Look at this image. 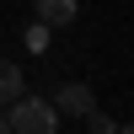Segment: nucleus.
<instances>
[{"label": "nucleus", "mask_w": 134, "mask_h": 134, "mask_svg": "<svg viewBox=\"0 0 134 134\" xmlns=\"http://www.w3.org/2000/svg\"><path fill=\"white\" fill-rule=\"evenodd\" d=\"M113 134H129V129H113Z\"/></svg>", "instance_id": "0eeeda50"}, {"label": "nucleus", "mask_w": 134, "mask_h": 134, "mask_svg": "<svg viewBox=\"0 0 134 134\" xmlns=\"http://www.w3.org/2000/svg\"><path fill=\"white\" fill-rule=\"evenodd\" d=\"M86 129H91V134H113L118 124H113L107 113H97V107H91V113H86Z\"/></svg>", "instance_id": "39448f33"}, {"label": "nucleus", "mask_w": 134, "mask_h": 134, "mask_svg": "<svg viewBox=\"0 0 134 134\" xmlns=\"http://www.w3.org/2000/svg\"><path fill=\"white\" fill-rule=\"evenodd\" d=\"M0 134H11V124H5V118H0Z\"/></svg>", "instance_id": "423d86ee"}, {"label": "nucleus", "mask_w": 134, "mask_h": 134, "mask_svg": "<svg viewBox=\"0 0 134 134\" xmlns=\"http://www.w3.org/2000/svg\"><path fill=\"white\" fill-rule=\"evenodd\" d=\"M27 91V75H21L16 59H0V102H16V97Z\"/></svg>", "instance_id": "20e7f679"}, {"label": "nucleus", "mask_w": 134, "mask_h": 134, "mask_svg": "<svg viewBox=\"0 0 134 134\" xmlns=\"http://www.w3.org/2000/svg\"><path fill=\"white\" fill-rule=\"evenodd\" d=\"M32 5H38V21H43V27H70L75 11H81L75 0H32Z\"/></svg>", "instance_id": "7ed1b4c3"}, {"label": "nucleus", "mask_w": 134, "mask_h": 134, "mask_svg": "<svg viewBox=\"0 0 134 134\" xmlns=\"http://www.w3.org/2000/svg\"><path fill=\"white\" fill-rule=\"evenodd\" d=\"M54 102H59L54 113H64V118H86V113L97 107V97H91V86H86V81H64Z\"/></svg>", "instance_id": "f03ea898"}, {"label": "nucleus", "mask_w": 134, "mask_h": 134, "mask_svg": "<svg viewBox=\"0 0 134 134\" xmlns=\"http://www.w3.org/2000/svg\"><path fill=\"white\" fill-rule=\"evenodd\" d=\"M5 124L11 134H59V113H54V102L21 91L16 102H5Z\"/></svg>", "instance_id": "f257e3e1"}]
</instances>
